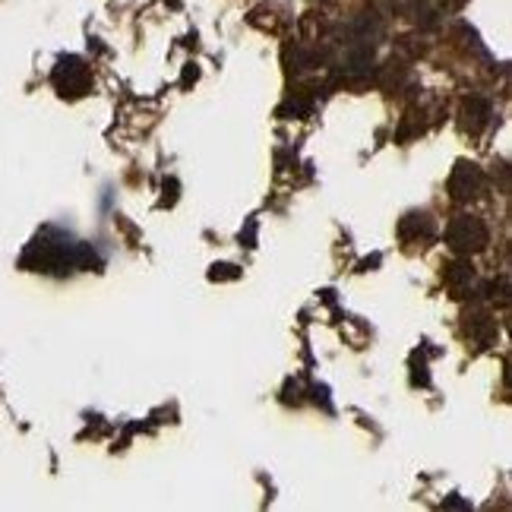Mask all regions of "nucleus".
I'll list each match as a JSON object with an SVG mask.
<instances>
[{
    "instance_id": "obj_6",
    "label": "nucleus",
    "mask_w": 512,
    "mask_h": 512,
    "mask_svg": "<svg viewBox=\"0 0 512 512\" xmlns=\"http://www.w3.org/2000/svg\"><path fill=\"white\" fill-rule=\"evenodd\" d=\"M433 234H437V225H433V219L427 212H408L405 219L399 222V238L405 244H430Z\"/></svg>"
},
{
    "instance_id": "obj_13",
    "label": "nucleus",
    "mask_w": 512,
    "mask_h": 512,
    "mask_svg": "<svg viewBox=\"0 0 512 512\" xmlns=\"http://www.w3.org/2000/svg\"><path fill=\"white\" fill-rule=\"evenodd\" d=\"M212 279L219 282V279H238V269L234 266H215L212 269Z\"/></svg>"
},
{
    "instance_id": "obj_2",
    "label": "nucleus",
    "mask_w": 512,
    "mask_h": 512,
    "mask_svg": "<svg viewBox=\"0 0 512 512\" xmlns=\"http://www.w3.org/2000/svg\"><path fill=\"white\" fill-rule=\"evenodd\" d=\"M446 244L456 256H475L487 250L490 231L478 215H456V219L446 225Z\"/></svg>"
},
{
    "instance_id": "obj_4",
    "label": "nucleus",
    "mask_w": 512,
    "mask_h": 512,
    "mask_svg": "<svg viewBox=\"0 0 512 512\" xmlns=\"http://www.w3.org/2000/svg\"><path fill=\"white\" fill-rule=\"evenodd\" d=\"M446 190L456 203H475L487 190V177L475 162H456V168H452V174H449Z\"/></svg>"
},
{
    "instance_id": "obj_5",
    "label": "nucleus",
    "mask_w": 512,
    "mask_h": 512,
    "mask_svg": "<svg viewBox=\"0 0 512 512\" xmlns=\"http://www.w3.org/2000/svg\"><path fill=\"white\" fill-rule=\"evenodd\" d=\"M443 282L452 291V298H468V294L475 291L478 272H475V266H471V263L456 260V263H446L443 266Z\"/></svg>"
},
{
    "instance_id": "obj_9",
    "label": "nucleus",
    "mask_w": 512,
    "mask_h": 512,
    "mask_svg": "<svg viewBox=\"0 0 512 512\" xmlns=\"http://www.w3.org/2000/svg\"><path fill=\"white\" fill-rule=\"evenodd\" d=\"M405 80H408V67H405L402 61H396V57H392V61H386V64L377 70V83H380L386 92L399 89Z\"/></svg>"
},
{
    "instance_id": "obj_12",
    "label": "nucleus",
    "mask_w": 512,
    "mask_h": 512,
    "mask_svg": "<svg viewBox=\"0 0 512 512\" xmlns=\"http://www.w3.org/2000/svg\"><path fill=\"white\" fill-rule=\"evenodd\" d=\"M310 108H313V98H307V95H294V98H288V102L282 105V114L304 117V114H310Z\"/></svg>"
},
{
    "instance_id": "obj_10",
    "label": "nucleus",
    "mask_w": 512,
    "mask_h": 512,
    "mask_svg": "<svg viewBox=\"0 0 512 512\" xmlns=\"http://www.w3.org/2000/svg\"><path fill=\"white\" fill-rule=\"evenodd\" d=\"M288 64H291V70H313L323 64V51L294 45V48H288Z\"/></svg>"
},
{
    "instance_id": "obj_11",
    "label": "nucleus",
    "mask_w": 512,
    "mask_h": 512,
    "mask_svg": "<svg viewBox=\"0 0 512 512\" xmlns=\"http://www.w3.org/2000/svg\"><path fill=\"white\" fill-rule=\"evenodd\" d=\"M411 7H415L411 13H415V23H418L421 29H437L440 19H437V10H433L430 4H411Z\"/></svg>"
},
{
    "instance_id": "obj_14",
    "label": "nucleus",
    "mask_w": 512,
    "mask_h": 512,
    "mask_svg": "<svg viewBox=\"0 0 512 512\" xmlns=\"http://www.w3.org/2000/svg\"><path fill=\"white\" fill-rule=\"evenodd\" d=\"M465 4H468V0H440L443 10H462Z\"/></svg>"
},
{
    "instance_id": "obj_3",
    "label": "nucleus",
    "mask_w": 512,
    "mask_h": 512,
    "mask_svg": "<svg viewBox=\"0 0 512 512\" xmlns=\"http://www.w3.org/2000/svg\"><path fill=\"white\" fill-rule=\"evenodd\" d=\"M51 83L57 89V95L61 98H83L89 89H92V70L86 67V61H80V57H61L51 73Z\"/></svg>"
},
{
    "instance_id": "obj_1",
    "label": "nucleus",
    "mask_w": 512,
    "mask_h": 512,
    "mask_svg": "<svg viewBox=\"0 0 512 512\" xmlns=\"http://www.w3.org/2000/svg\"><path fill=\"white\" fill-rule=\"evenodd\" d=\"M23 266L35 272H67V269H86L95 266V253L86 244H70L57 234L45 231L42 238H35L32 247L23 256Z\"/></svg>"
},
{
    "instance_id": "obj_8",
    "label": "nucleus",
    "mask_w": 512,
    "mask_h": 512,
    "mask_svg": "<svg viewBox=\"0 0 512 512\" xmlns=\"http://www.w3.org/2000/svg\"><path fill=\"white\" fill-rule=\"evenodd\" d=\"M490 102H484V98H465L462 102V111H459V124H462V130L465 133H471V136H478V133H484V127L490 124Z\"/></svg>"
},
{
    "instance_id": "obj_7",
    "label": "nucleus",
    "mask_w": 512,
    "mask_h": 512,
    "mask_svg": "<svg viewBox=\"0 0 512 512\" xmlns=\"http://www.w3.org/2000/svg\"><path fill=\"white\" fill-rule=\"evenodd\" d=\"M462 320H465V323H462L465 336H468L471 342H478V348L494 345V339H497V323H494V317H490V313H484V310H471V313H465Z\"/></svg>"
}]
</instances>
